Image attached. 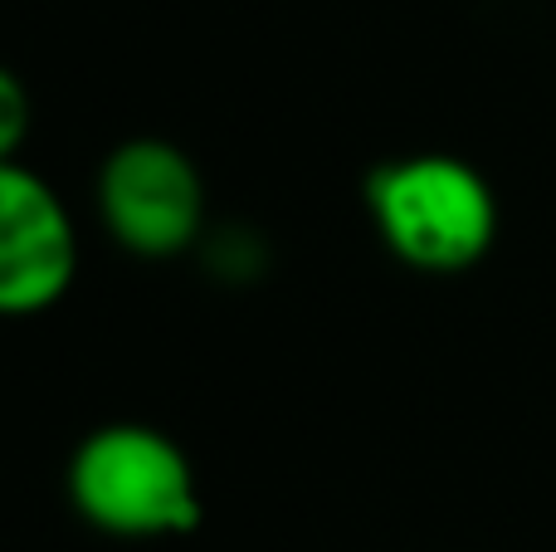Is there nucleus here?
<instances>
[{
    "label": "nucleus",
    "mask_w": 556,
    "mask_h": 552,
    "mask_svg": "<svg viewBox=\"0 0 556 552\" xmlns=\"http://www.w3.org/2000/svg\"><path fill=\"white\" fill-rule=\"evenodd\" d=\"M29 127H35L29 88L20 84V74H10V68L0 64V162H15V152L25 147Z\"/></svg>",
    "instance_id": "nucleus-5"
},
{
    "label": "nucleus",
    "mask_w": 556,
    "mask_h": 552,
    "mask_svg": "<svg viewBox=\"0 0 556 552\" xmlns=\"http://www.w3.org/2000/svg\"><path fill=\"white\" fill-rule=\"evenodd\" d=\"M366 211L381 244L420 274H464L498 240V196L473 162L415 152L366 176Z\"/></svg>",
    "instance_id": "nucleus-1"
},
{
    "label": "nucleus",
    "mask_w": 556,
    "mask_h": 552,
    "mask_svg": "<svg viewBox=\"0 0 556 552\" xmlns=\"http://www.w3.org/2000/svg\"><path fill=\"white\" fill-rule=\"evenodd\" d=\"M68 499L108 538H181L201 528V479L166 430L113 421L68 455Z\"/></svg>",
    "instance_id": "nucleus-2"
},
{
    "label": "nucleus",
    "mask_w": 556,
    "mask_h": 552,
    "mask_svg": "<svg viewBox=\"0 0 556 552\" xmlns=\"http://www.w3.org/2000/svg\"><path fill=\"white\" fill-rule=\"evenodd\" d=\"M98 215L137 260H176L201 240L205 181L176 142L132 137L98 166Z\"/></svg>",
    "instance_id": "nucleus-3"
},
{
    "label": "nucleus",
    "mask_w": 556,
    "mask_h": 552,
    "mask_svg": "<svg viewBox=\"0 0 556 552\" xmlns=\"http://www.w3.org/2000/svg\"><path fill=\"white\" fill-rule=\"evenodd\" d=\"M78 274V230L39 172L0 162V318L54 309Z\"/></svg>",
    "instance_id": "nucleus-4"
}]
</instances>
